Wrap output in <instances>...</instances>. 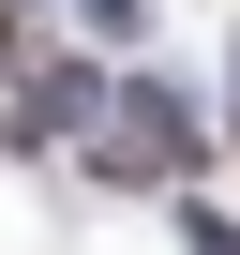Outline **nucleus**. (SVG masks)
I'll list each match as a JSON object with an SVG mask.
<instances>
[{
  "label": "nucleus",
  "mask_w": 240,
  "mask_h": 255,
  "mask_svg": "<svg viewBox=\"0 0 240 255\" xmlns=\"http://www.w3.org/2000/svg\"><path fill=\"white\" fill-rule=\"evenodd\" d=\"M180 240H195V255H240V225H225V210H180Z\"/></svg>",
  "instance_id": "nucleus-3"
},
{
  "label": "nucleus",
  "mask_w": 240,
  "mask_h": 255,
  "mask_svg": "<svg viewBox=\"0 0 240 255\" xmlns=\"http://www.w3.org/2000/svg\"><path fill=\"white\" fill-rule=\"evenodd\" d=\"M15 75H30V15L0 0V90H15Z\"/></svg>",
  "instance_id": "nucleus-2"
},
{
  "label": "nucleus",
  "mask_w": 240,
  "mask_h": 255,
  "mask_svg": "<svg viewBox=\"0 0 240 255\" xmlns=\"http://www.w3.org/2000/svg\"><path fill=\"white\" fill-rule=\"evenodd\" d=\"M195 150H180V105L165 90H120V105H90V180H135V195H165Z\"/></svg>",
  "instance_id": "nucleus-1"
}]
</instances>
